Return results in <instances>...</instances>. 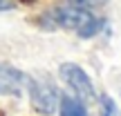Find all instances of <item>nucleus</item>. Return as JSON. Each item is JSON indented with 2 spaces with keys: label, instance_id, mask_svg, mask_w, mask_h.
Segmentation results:
<instances>
[{
  "label": "nucleus",
  "instance_id": "20e7f679",
  "mask_svg": "<svg viewBox=\"0 0 121 116\" xmlns=\"http://www.w3.org/2000/svg\"><path fill=\"white\" fill-rule=\"evenodd\" d=\"M27 85V76L22 72H18L11 65L0 63V94L7 96H18Z\"/></svg>",
  "mask_w": 121,
  "mask_h": 116
},
{
  "label": "nucleus",
  "instance_id": "f03ea898",
  "mask_svg": "<svg viewBox=\"0 0 121 116\" xmlns=\"http://www.w3.org/2000/svg\"><path fill=\"white\" fill-rule=\"evenodd\" d=\"M27 89H29V98L36 112L40 114H54L58 107V92L52 83L43 80V78H27Z\"/></svg>",
  "mask_w": 121,
  "mask_h": 116
},
{
  "label": "nucleus",
  "instance_id": "39448f33",
  "mask_svg": "<svg viewBox=\"0 0 121 116\" xmlns=\"http://www.w3.org/2000/svg\"><path fill=\"white\" fill-rule=\"evenodd\" d=\"M58 107H60V116H87L85 107L78 103L76 98H69V96H63L58 100Z\"/></svg>",
  "mask_w": 121,
  "mask_h": 116
},
{
  "label": "nucleus",
  "instance_id": "423d86ee",
  "mask_svg": "<svg viewBox=\"0 0 121 116\" xmlns=\"http://www.w3.org/2000/svg\"><path fill=\"white\" fill-rule=\"evenodd\" d=\"M101 109H103V116H119V112H117V107H114L110 96H101Z\"/></svg>",
  "mask_w": 121,
  "mask_h": 116
},
{
  "label": "nucleus",
  "instance_id": "0eeeda50",
  "mask_svg": "<svg viewBox=\"0 0 121 116\" xmlns=\"http://www.w3.org/2000/svg\"><path fill=\"white\" fill-rule=\"evenodd\" d=\"M74 2V7H96V4H101V2H105V0H72Z\"/></svg>",
  "mask_w": 121,
  "mask_h": 116
},
{
  "label": "nucleus",
  "instance_id": "6e6552de",
  "mask_svg": "<svg viewBox=\"0 0 121 116\" xmlns=\"http://www.w3.org/2000/svg\"><path fill=\"white\" fill-rule=\"evenodd\" d=\"M9 9H13L11 0H0V11H9Z\"/></svg>",
  "mask_w": 121,
  "mask_h": 116
},
{
  "label": "nucleus",
  "instance_id": "f257e3e1",
  "mask_svg": "<svg viewBox=\"0 0 121 116\" xmlns=\"http://www.w3.org/2000/svg\"><path fill=\"white\" fill-rule=\"evenodd\" d=\"M47 20H52L54 27H60V29H69V31H76L78 36L83 38H90L99 31L101 20L90 13L87 9L83 7H60L54 9V11L47 13Z\"/></svg>",
  "mask_w": 121,
  "mask_h": 116
},
{
  "label": "nucleus",
  "instance_id": "7ed1b4c3",
  "mask_svg": "<svg viewBox=\"0 0 121 116\" xmlns=\"http://www.w3.org/2000/svg\"><path fill=\"white\" fill-rule=\"evenodd\" d=\"M60 78L67 83V87L72 92H76L78 98L94 100V87H92V80H90V76H87L78 65L63 63V65H60Z\"/></svg>",
  "mask_w": 121,
  "mask_h": 116
}]
</instances>
